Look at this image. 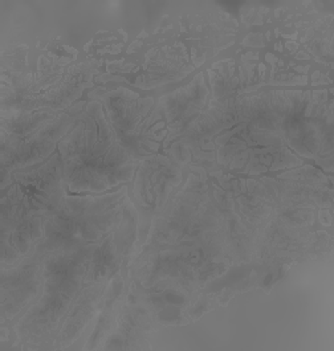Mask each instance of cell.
Returning a JSON list of instances; mask_svg holds the SVG:
<instances>
[{"label":"cell","instance_id":"obj_1","mask_svg":"<svg viewBox=\"0 0 334 351\" xmlns=\"http://www.w3.org/2000/svg\"><path fill=\"white\" fill-rule=\"evenodd\" d=\"M62 180L72 191H102L133 174V156L106 123L99 104L88 106L77 126L60 143Z\"/></svg>","mask_w":334,"mask_h":351}]
</instances>
